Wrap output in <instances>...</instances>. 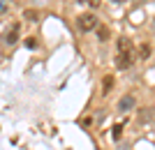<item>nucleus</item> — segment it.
Here are the masks:
<instances>
[{"mask_svg": "<svg viewBox=\"0 0 155 150\" xmlns=\"http://www.w3.org/2000/svg\"><path fill=\"white\" fill-rule=\"evenodd\" d=\"M137 60V51H134V44H132V39L127 37H120L116 42V67L118 69H130V67L134 65Z\"/></svg>", "mask_w": 155, "mask_h": 150, "instance_id": "1", "label": "nucleus"}, {"mask_svg": "<svg viewBox=\"0 0 155 150\" xmlns=\"http://www.w3.org/2000/svg\"><path fill=\"white\" fill-rule=\"evenodd\" d=\"M21 35V23H9L5 28V33H2V44L5 46H14L16 44V39Z\"/></svg>", "mask_w": 155, "mask_h": 150, "instance_id": "2", "label": "nucleus"}, {"mask_svg": "<svg viewBox=\"0 0 155 150\" xmlns=\"http://www.w3.org/2000/svg\"><path fill=\"white\" fill-rule=\"evenodd\" d=\"M77 26H79V30H81V33H91V30H95L100 23H97V19L93 16L91 12H88V14H79Z\"/></svg>", "mask_w": 155, "mask_h": 150, "instance_id": "3", "label": "nucleus"}, {"mask_svg": "<svg viewBox=\"0 0 155 150\" xmlns=\"http://www.w3.org/2000/svg\"><path fill=\"white\" fill-rule=\"evenodd\" d=\"M132 106H134V97H132V95H125V97L118 102V109H120V111H130Z\"/></svg>", "mask_w": 155, "mask_h": 150, "instance_id": "4", "label": "nucleus"}, {"mask_svg": "<svg viewBox=\"0 0 155 150\" xmlns=\"http://www.w3.org/2000/svg\"><path fill=\"white\" fill-rule=\"evenodd\" d=\"M111 88H114V76H104V78H102V92L107 95Z\"/></svg>", "mask_w": 155, "mask_h": 150, "instance_id": "5", "label": "nucleus"}, {"mask_svg": "<svg viewBox=\"0 0 155 150\" xmlns=\"http://www.w3.org/2000/svg\"><path fill=\"white\" fill-rule=\"evenodd\" d=\"M139 58H143V60L150 58V46L148 44H141V46H139Z\"/></svg>", "mask_w": 155, "mask_h": 150, "instance_id": "6", "label": "nucleus"}, {"mask_svg": "<svg viewBox=\"0 0 155 150\" xmlns=\"http://www.w3.org/2000/svg\"><path fill=\"white\" fill-rule=\"evenodd\" d=\"M111 136L116 139V141H118L120 136H123V125H120V123H118V125H114V129H111Z\"/></svg>", "mask_w": 155, "mask_h": 150, "instance_id": "7", "label": "nucleus"}, {"mask_svg": "<svg viewBox=\"0 0 155 150\" xmlns=\"http://www.w3.org/2000/svg\"><path fill=\"white\" fill-rule=\"evenodd\" d=\"M77 2H81V5H88V7H93V9H97V7L102 5L100 0H77Z\"/></svg>", "mask_w": 155, "mask_h": 150, "instance_id": "8", "label": "nucleus"}, {"mask_svg": "<svg viewBox=\"0 0 155 150\" xmlns=\"http://www.w3.org/2000/svg\"><path fill=\"white\" fill-rule=\"evenodd\" d=\"M26 46H28V49H35V46H37V42H35V37H28V39H26Z\"/></svg>", "mask_w": 155, "mask_h": 150, "instance_id": "9", "label": "nucleus"}, {"mask_svg": "<svg viewBox=\"0 0 155 150\" xmlns=\"http://www.w3.org/2000/svg\"><path fill=\"white\" fill-rule=\"evenodd\" d=\"M97 35H100V39H107V28H100V30H97Z\"/></svg>", "mask_w": 155, "mask_h": 150, "instance_id": "10", "label": "nucleus"}, {"mask_svg": "<svg viewBox=\"0 0 155 150\" xmlns=\"http://www.w3.org/2000/svg\"><path fill=\"white\" fill-rule=\"evenodd\" d=\"M114 5H123V2H127V0H111Z\"/></svg>", "mask_w": 155, "mask_h": 150, "instance_id": "11", "label": "nucleus"}, {"mask_svg": "<svg viewBox=\"0 0 155 150\" xmlns=\"http://www.w3.org/2000/svg\"><path fill=\"white\" fill-rule=\"evenodd\" d=\"M139 2H143V0H139Z\"/></svg>", "mask_w": 155, "mask_h": 150, "instance_id": "12", "label": "nucleus"}]
</instances>
